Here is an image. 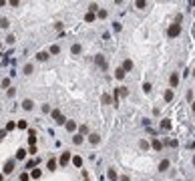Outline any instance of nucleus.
<instances>
[{
    "mask_svg": "<svg viewBox=\"0 0 195 181\" xmlns=\"http://www.w3.org/2000/svg\"><path fill=\"white\" fill-rule=\"evenodd\" d=\"M73 155H75V153H71V151H62V153L58 155V159H56V161H58V165H60V167H67V165H71V161H73Z\"/></svg>",
    "mask_w": 195,
    "mask_h": 181,
    "instance_id": "obj_1",
    "label": "nucleus"
},
{
    "mask_svg": "<svg viewBox=\"0 0 195 181\" xmlns=\"http://www.w3.org/2000/svg\"><path fill=\"white\" fill-rule=\"evenodd\" d=\"M181 30H183L181 24H179V22H173V24H169V28H167V36H169V38H177V36L181 34Z\"/></svg>",
    "mask_w": 195,
    "mask_h": 181,
    "instance_id": "obj_2",
    "label": "nucleus"
},
{
    "mask_svg": "<svg viewBox=\"0 0 195 181\" xmlns=\"http://www.w3.org/2000/svg\"><path fill=\"white\" fill-rule=\"evenodd\" d=\"M14 171H16V159L10 157V159L4 163V167H2V173H4V175H12Z\"/></svg>",
    "mask_w": 195,
    "mask_h": 181,
    "instance_id": "obj_3",
    "label": "nucleus"
},
{
    "mask_svg": "<svg viewBox=\"0 0 195 181\" xmlns=\"http://www.w3.org/2000/svg\"><path fill=\"white\" fill-rule=\"evenodd\" d=\"M50 117H52V121H54L56 125H62V127H65V123H67V119H65V115L60 113V109H52V113H50Z\"/></svg>",
    "mask_w": 195,
    "mask_h": 181,
    "instance_id": "obj_4",
    "label": "nucleus"
},
{
    "mask_svg": "<svg viewBox=\"0 0 195 181\" xmlns=\"http://www.w3.org/2000/svg\"><path fill=\"white\" fill-rule=\"evenodd\" d=\"M179 83H181V75H179L177 71H175V73H171V75H169V87L175 90L177 87H179Z\"/></svg>",
    "mask_w": 195,
    "mask_h": 181,
    "instance_id": "obj_5",
    "label": "nucleus"
},
{
    "mask_svg": "<svg viewBox=\"0 0 195 181\" xmlns=\"http://www.w3.org/2000/svg\"><path fill=\"white\" fill-rule=\"evenodd\" d=\"M95 64H97L101 71H107V69H109V64H107V58H105V54H101V52L95 56Z\"/></svg>",
    "mask_w": 195,
    "mask_h": 181,
    "instance_id": "obj_6",
    "label": "nucleus"
},
{
    "mask_svg": "<svg viewBox=\"0 0 195 181\" xmlns=\"http://www.w3.org/2000/svg\"><path fill=\"white\" fill-rule=\"evenodd\" d=\"M65 131L75 135V133L78 131V123H77V121H73V119H67V123H65Z\"/></svg>",
    "mask_w": 195,
    "mask_h": 181,
    "instance_id": "obj_7",
    "label": "nucleus"
},
{
    "mask_svg": "<svg viewBox=\"0 0 195 181\" xmlns=\"http://www.w3.org/2000/svg\"><path fill=\"white\" fill-rule=\"evenodd\" d=\"M127 95H129V89H127V87H117V89H115V107H119L117 105L119 99H121V97H127Z\"/></svg>",
    "mask_w": 195,
    "mask_h": 181,
    "instance_id": "obj_8",
    "label": "nucleus"
},
{
    "mask_svg": "<svg viewBox=\"0 0 195 181\" xmlns=\"http://www.w3.org/2000/svg\"><path fill=\"white\" fill-rule=\"evenodd\" d=\"M26 133H28V147H36V139H38V137H36V129L28 127Z\"/></svg>",
    "mask_w": 195,
    "mask_h": 181,
    "instance_id": "obj_9",
    "label": "nucleus"
},
{
    "mask_svg": "<svg viewBox=\"0 0 195 181\" xmlns=\"http://www.w3.org/2000/svg\"><path fill=\"white\" fill-rule=\"evenodd\" d=\"M38 161H40L38 157H34V159H32V157H30V159H26V163H24V171H28V173H30V171L38 165Z\"/></svg>",
    "mask_w": 195,
    "mask_h": 181,
    "instance_id": "obj_10",
    "label": "nucleus"
},
{
    "mask_svg": "<svg viewBox=\"0 0 195 181\" xmlns=\"http://www.w3.org/2000/svg\"><path fill=\"white\" fill-rule=\"evenodd\" d=\"M20 107H22V111H26V113H30V111L34 109V101H32V99H24V101L20 103Z\"/></svg>",
    "mask_w": 195,
    "mask_h": 181,
    "instance_id": "obj_11",
    "label": "nucleus"
},
{
    "mask_svg": "<svg viewBox=\"0 0 195 181\" xmlns=\"http://www.w3.org/2000/svg\"><path fill=\"white\" fill-rule=\"evenodd\" d=\"M87 141H89L91 145H99V143H101V135H99V133H89V135H87Z\"/></svg>",
    "mask_w": 195,
    "mask_h": 181,
    "instance_id": "obj_12",
    "label": "nucleus"
},
{
    "mask_svg": "<svg viewBox=\"0 0 195 181\" xmlns=\"http://www.w3.org/2000/svg\"><path fill=\"white\" fill-rule=\"evenodd\" d=\"M38 62H46L48 58H50V54H48V50H40V52H36V56H34Z\"/></svg>",
    "mask_w": 195,
    "mask_h": 181,
    "instance_id": "obj_13",
    "label": "nucleus"
},
{
    "mask_svg": "<svg viewBox=\"0 0 195 181\" xmlns=\"http://www.w3.org/2000/svg\"><path fill=\"white\" fill-rule=\"evenodd\" d=\"M151 149H153V151H161V149H163V141L157 139V137H153V139H151Z\"/></svg>",
    "mask_w": 195,
    "mask_h": 181,
    "instance_id": "obj_14",
    "label": "nucleus"
},
{
    "mask_svg": "<svg viewBox=\"0 0 195 181\" xmlns=\"http://www.w3.org/2000/svg\"><path fill=\"white\" fill-rule=\"evenodd\" d=\"M173 99H175V90L173 89H167L165 93H163V101H165V103H171Z\"/></svg>",
    "mask_w": 195,
    "mask_h": 181,
    "instance_id": "obj_15",
    "label": "nucleus"
},
{
    "mask_svg": "<svg viewBox=\"0 0 195 181\" xmlns=\"http://www.w3.org/2000/svg\"><path fill=\"white\" fill-rule=\"evenodd\" d=\"M80 52H82V45H80V43H73V46H71V54H73V56H78Z\"/></svg>",
    "mask_w": 195,
    "mask_h": 181,
    "instance_id": "obj_16",
    "label": "nucleus"
},
{
    "mask_svg": "<svg viewBox=\"0 0 195 181\" xmlns=\"http://www.w3.org/2000/svg\"><path fill=\"white\" fill-rule=\"evenodd\" d=\"M121 69H123L125 73H131V71H133V60H131V58H125L123 64H121Z\"/></svg>",
    "mask_w": 195,
    "mask_h": 181,
    "instance_id": "obj_17",
    "label": "nucleus"
},
{
    "mask_svg": "<svg viewBox=\"0 0 195 181\" xmlns=\"http://www.w3.org/2000/svg\"><path fill=\"white\" fill-rule=\"evenodd\" d=\"M32 73H34V64H32V62H26V64L22 67V75H26V77H30Z\"/></svg>",
    "mask_w": 195,
    "mask_h": 181,
    "instance_id": "obj_18",
    "label": "nucleus"
},
{
    "mask_svg": "<svg viewBox=\"0 0 195 181\" xmlns=\"http://www.w3.org/2000/svg\"><path fill=\"white\" fill-rule=\"evenodd\" d=\"M26 155H28V151H26L24 147H20V149L16 151V155H14V159H16V161H22V159H26Z\"/></svg>",
    "mask_w": 195,
    "mask_h": 181,
    "instance_id": "obj_19",
    "label": "nucleus"
},
{
    "mask_svg": "<svg viewBox=\"0 0 195 181\" xmlns=\"http://www.w3.org/2000/svg\"><path fill=\"white\" fill-rule=\"evenodd\" d=\"M56 167H58V161H56L54 157H50V159L46 161V169H48V171H56Z\"/></svg>",
    "mask_w": 195,
    "mask_h": 181,
    "instance_id": "obj_20",
    "label": "nucleus"
},
{
    "mask_svg": "<svg viewBox=\"0 0 195 181\" xmlns=\"http://www.w3.org/2000/svg\"><path fill=\"white\" fill-rule=\"evenodd\" d=\"M169 167H171V161H169V159H161V161H159V165H157V169H159V171H167Z\"/></svg>",
    "mask_w": 195,
    "mask_h": 181,
    "instance_id": "obj_21",
    "label": "nucleus"
},
{
    "mask_svg": "<svg viewBox=\"0 0 195 181\" xmlns=\"http://www.w3.org/2000/svg\"><path fill=\"white\" fill-rule=\"evenodd\" d=\"M16 129H20V131H28V121H26V119H18V121H16Z\"/></svg>",
    "mask_w": 195,
    "mask_h": 181,
    "instance_id": "obj_22",
    "label": "nucleus"
},
{
    "mask_svg": "<svg viewBox=\"0 0 195 181\" xmlns=\"http://www.w3.org/2000/svg\"><path fill=\"white\" fill-rule=\"evenodd\" d=\"M71 163H73L75 167H78V169H80V167H82V163H84V159H82L80 155H73V161H71Z\"/></svg>",
    "mask_w": 195,
    "mask_h": 181,
    "instance_id": "obj_23",
    "label": "nucleus"
},
{
    "mask_svg": "<svg viewBox=\"0 0 195 181\" xmlns=\"http://www.w3.org/2000/svg\"><path fill=\"white\" fill-rule=\"evenodd\" d=\"M82 143H84V137L80 135V133H75V135H73V145H82Z\"/></svg>",
    "mask_w": 195,
    "mask_h": 181,
    "instance_id": "obj_24",
    "label": "nucleus"
},
{
    "mask_svg": "<svg viewBox=\"0 0 195 181\" xmlns=\"http://www.w3.org/2000/svg\"><path fill=\"white\" fill-rule=\"evenodd\" d=\"M28 175H30V179H40V177H42V169L34 167V169H32V171H30Z\"/></svg>",
    "mask_w": 195,
    "mask_h": 181,
    "instance_id": "obj_25",
    "label": "nucleus"
},
{
    "mask_svg": "<svg viewBox=\"0 0 195 181\" xmlns=\"http://www.w3.org/2000/svg\"><path fill=\"white\" fill-rule=\"evenodd\" d=\"M171 127H173V125H171V119H163V121H161V131H171Z\"/></svg>",
    "mask_w": 195,
    "mask_h": 181,
    "instance_id": "obj_26",
    "label": "nucleus"
},
{
    "mask_svg": "<svg viewBox=\"0 0 195 181\" xmlns=\"http://www.w3.org/2000/svg\"><path fill=\"white\" fill-rule=\"evenodd\" d=\"M125 77H127V73H125L121 67H117V69H115V79H117V81H123Z\"/></svg>",
    "mask_w": 195,
    "mask_h": 181,
    "instance_id": "obj_27",
    "label": "nucleus"
},
{
    "mask_svg": "<svg viewBox=\"0 0 195 181\" xmlns=\"http://www.w3.org/2000/svg\"><path fill=\"white\" fill-rule=\"evenodd\" d=\"M10 83H12V81H10V77H4V79H0V89H10Z\"/></svg>",
    "mask_w": 195,
    "mask_h": 181,
    "instance_id": "obj_28",
    "label": "nucleus"
},
{
    "mask_svg": "<svg viewBox=\"0 0 195 181\" xmlns=\"http://www.w3.org/2000/svg\"><path fill=\"white\" fill-rule=\"evenodd\" d=\"M139 149H143V151H149V149H151V143H149L147 139H141V141H139Z\"/></svg>",
    "mask_w": 195,
    "mask_h": 181,
    "instance_id": "obj_29",
    "label": "nucleus"
},
{
    "mask_svg": "<svg viewBox=\"0 0 195 181\" xmlns=\"http://www.w3.org/2000/svg\"><path fill=\"white\" fill-rule=\"evenodd\" d=\"M48 54H50V56H56V54H60V46H58V45H52L50 48H48Z\"/></svg>",
    "mask_w": 195,
    "mask_h": 181,
    "instance_id": "obj_30",
    "label": "nucleus"
},
{
    "mask_svg": "<svg viewBox=\"0 0 195 181\" xmlns=\"http://www.w3.org/2000/svg\"><path fill=\"white\" fill-rule=\"evenodd\" d=\"M107 177H109V179H111V181H117V179H119L117 171H115L113 167H111V169H107Z\"/></svg>",
    "mask_w": 195,
    "mask_h": 181,
    "instance_id": "obj_31",
    "label": "nucleus"
},
{
    "mask_svg": "<svg viewBox=\"0 0 195 181\" xmlns=\"http://www.w3.org/2000/svg\"><path fill=\"white\" fill-rule=\"evenodd\" d=\"M101 103H103V105H111V103H113V97H111L109 93H105V95L101 97Z\"/></svg>",
    "mask_w": 195,
    "mask_h": 181,
    "instance_id": "obj_32",
    "label": "nucleus"
},
{
    "mask_svg": "<svg viewBox=\"0 0 195 181\" xmlns=\"http://www.w3.org/2000/svg\"><path fill=\"white\" fill-rule=\"evenodd\" d=\"M14 129H16V121H8V123H6V127H4V131H6V133H10V131H14Z\"/></svg>",
    "mask_w": 195,
    "mask_h": 181,
    "instance_id": "obj_33",
    "label": "nucleus"
},
{
    "mask_svg": "<svg viewBox=\"0 0 195 181\" xmlns=\"http://www.w3.org/2000/svg\"><path fill=\"white\" fill-rule=\"evenodd\" d=\"M78 133L84 137V135H89V125L87 123H82V125H78Z\"/></svg>",
    "mask_w": 195,
    "mask_h": 181,
    "instance_id": "obj_34",
    "label": "nucleus"
},
{
    "mask_svg": "<svg viewBox=\"0 0 195 181\" xmlns=\"http://www.w3.org/2000/svg\"><path fill=\"white\" fill-rule=\"evenodd\" d=\"M99 8H101V6H99L97 2H91V4H89V12H93V14H97V12H99Z\"/></svg>",
    "mask_w": 195,
    "mask_h": 181,
    "instance_id": "obj_35",
    "label": "nucleus"
},
{
    "mask_svg": "<svg viewBox=\"0 0 195 181\" xmlns=\"http://www.w3.org/2000/svg\"><path fill=\"white\" fill-rule=\"evenodd\" d=\"M109 16V12L105 10V8H99V12H97V18H101V20H105Z\"/></svg>",
    "mask_w": 195,
    "mask_h": 181,
    "instance_id": "obj_36",
    "label": "nucleus"
},
{
    "mask_svg": "<svg viewBox=\"0 0 195 181\" xmlns=\"http://www.w3.org/2000/svg\"><path fill=\"white\" fill-rule=\"evenodd\" d=\"M95 20H97V14H93V12L84 14V22H95Z\"/></svg>",
    "mask_w": 195,
    "mask_h": 181,
    "instance_id": "obj_37",
    "label": "nucleus"
},
{
    "mask_svg": "<svg viewBox=\"0 0 195 181\" xmlns=\"http://www.w3.org/2000/svg\"><path fill=\"white\" fill-rule=\"evenodd\" d=\"M151 90H153V85H151L149 81H147V83H143V93H145V95H149Z\"/></svg>",
    "mask_w": 195,
    "mask_h": 181,
    "instance_id": "obj_38",
    "label": "nucleus"
},
{
    "mask_svg": "<svg viewBox=\"0 0 195 181\" xmlns=\"http://www.w3.org/2000/svg\"><path fill=\"white\" fill-rule=\"evenodd\" d=\"M135 6H137V8H139V10H145V8H147V6H149V4H147V2H145V0H137V2H135Z\"/></svg>",
    "mask_w": 195,
    "mask_h": 181,
    "instance_id": "obj_39",
    "label": "nucleus"
},
{
    "mask_svg": "<svg viewBox=\"0 0 195 181\" xmlns=\"http://www.w3.org/2000/svg\"><path fill=\"white\" fill-rule=\"evenodd\" d=\"M42 113H44V115H50V113H52V107H50L48 103H44V105H42Z\"/></svg>",
    "mask_w": 195,
    "mask_h": 181,
    "instance_id": "obj_40",
    "label": "nucleus"
},
{
    "mask_svg": "<svg viewBox=\"0 0 195 181\" xmlns=\"http://www.w3.org/2000/svg\"><path fill=\"white\" fill-rule=\"evenodd\" d=\"M18 181H30V175H28V171L20 173V175H18Z\"/></svg>",
    "mask_w": 195,
    "mask_h": 181,
    "instance_id": "obj_41",
    "label": "nucleus"
},
{
    "mask_svg": "<svg viewBox=\"0 0 195 181\" xmlns=\"http://www.w3.org/2000/svg\"><path fill=\"white\" fill-rule=\"evenodd\" d=\"M14 95H16V87H10V89L6 90V97H8V99H12Z\"/></svg>",
    "mask_w": 195,
    "mask_h": 181,
    "instance_id": "obj_42",
    "label": "nucleus"
},
{
    "mask_svg": "<svg viewBox=\"0 0 195 181\" xmlns=\"http://www.w3.org/2000/svg\"><path fill=\"white\" fill-rule=\"evenodd\" d=\"M6 43H8V45H14V43H16V36H14V34H8V36H6Z\"/></svg>",
    "mask_w": 195,
    "mask_h": 181,
    "instance_id": "obj_43",
    "label": "nucleus"
},
{
    "mask_svg": "<svg viewBox=\"0 0 195 181\" xmlns=\"http://www.w3.org/2000/svg\"><path fill=\"white\" fill-rule=\"evenodd\" d=\"M0 28H8V18H0Z\"/></svg>",
    "mask_w": 195,
    "mask_h": 181,
    "instance_id": "obj_44",
    "label": "nucleus"
},
{
    "mask_svg": "<svg viewBox=\"0 0 195 181\" xmlns=\"http://www.w3.org/2000/svg\"><path fill=\"white\" fill-rule=\"evenodd\" d=\"M26 151H28V155H30V157H34V155H36V147H28Z\"/></svg>",
    "mask_w": 195,
    "mask_h": 181,
    "instance_id": "obj_45",
    "label": "nucleus"
},
{
    "mask_svg": "<svg viewBox=\"0 0 195 181\" xmlns=\"http://www.w3.org/2000/svg\"><path fill=\"white\" fill-rule=\"evenodd\" d=\"M185 97H187V101H189V103H193L195 99H193V90H187V95H185Z\"/></svg>",
    "mask_w": 195,
    "mask_h": 181,
    "instance_id": "obj_46",
    "label": "nucleus"
},
{
    "mask_svg": "<svg viewBox=\"0 0 195 181\" xmlns=\"http://www.w3.org/2000/svg\"><path fill=\"white\" fill-rule=\"evenodd\" d=\"M54 28H56L58 32H62V22H54Z\"/></svg>",
    "mask_w": 195,
    "mask_h": 181,
    "instance_id": "obj_47",
    "label": "nucleus"
},
{
    "mask_svg": "<svg viewBox=\"0 0 195 181\" xmlns=\"http://www.w3.org/2000/svg\"><path fill=\"white\" fill-rule=\"evenodd\" d=\"M113 28H115V30H117V32H119V30H121L123 26H121V22H113Z\"/></svg>",
    "mask_w": 195,
    "mask_h": 181,
    "instance_id": "obj_48",
    "label": "nucleus"
},
{
    "mask_svg": "<svg viewBox=\"0 0 195 181\" xmlns=\"http://www.w3.org/2000/svg\"><path fill=\"white\" fill-rule=\"evenodd\" d=\"M177 145H179V143H177L175 139H169V147H177Z\"/></svg>",
    "mask_w": 195,
    "mask_h": 181,
    "instance_id": "obj_49",
    "label": "nucleus"
},
{
    "mask_svg": "<svg viewBox=\"0 0 195 181\" xmlns=\"http://www.w3.org/2000/svg\"><path fill=\"white\" fill-rule=\"evenodd\" d=\"M4 137H6V131H4V129H0V141H2Z\"/></svg>",
    "mask_w": 195,
    "mask_h": 181,
    "instance_id": "obj_50",
    "label": "nucleus"
},
{
    "mask_svg": "<svg viewBox=\"0 0 195 181\" xmlns=\"http://www.w3.org/2000/svg\"><path fill=\"white\" fill-rule=\"evenodd\" d=\"M119 181H131V179H129V175H123V177H119Z\"/></svg>",
    "mask_w": 195,
    "mask_h": 181,
    "instance_id": "obj_51",
    "label": "nucleus"
},
{
    "mask_svg": "<svg viewBox=\"0 0 195 181\" xmlns=\"http://www.w3.org/2000/svg\"><path fill=\"white\" fill-rule=\"evenodd\" d=\"M0 181H6V175H4L2 171H0Z\"/></svg>",
    "mask_w": 195,
    "mask_h": 181,
    "instance_id": "obj_52",
    "label": "nucleus"
},
{
    "mask_svg": "<svg viewBox=\"0 0 195 181\" xmlns=\"http://www.w3.org/2000/svg\"><path fill=\"white\" fill-rule=\"evenodd\" d=\"M191 111H193V113H195V101H193V103H191Z\"/></svg>",
    "mask_w": 195,
    "mask_h": 181,
    "instance_id": "obj_53",
    "label": "nucleus"
},
{
    "mask_svg": "<svg viewBox=\"0 0 195 181\" xmlns=\"http://www.w3.org/2000/svg\"><path fill=\"white\" fill-rule=\"evenodd\" d=\"M191 77H193V79H195V67H193V71H191Z\"/></svg>",
    "mask_w": 195,
    "mask_h": 181,
    "instance_id": "obj_54",
    "label": "nucleus"
},
{
    "mask_svg": "<svg viewBox=\"0 0 195 181\" xmlns=\"http://www.w3.org/2000/svg\"><path fill=\"white\" fill-rule=\"evenodd\" d=\"M84 181H87V179H84Z\"/></svg>",
    "mask_w": 195,
    "mask_h": 181,
    "instance_id": "obj_55",
    "label": "nucleus"
}]
</instances>
